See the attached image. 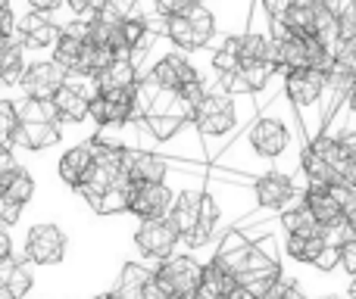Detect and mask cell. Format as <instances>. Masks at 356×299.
<instances>
[{
	"label": "cell",
	"instance_id": "ac0fdd59",
	"mask_svg": "<svg viewBox=\"0 0 356 299\" xmlns=\"http://www.w3.org/2000/svg\"><path fill=\"white\" fill-rule=\"evenodd\" d=\"M253 196H257L259 206L282 209L284 212V206L294 200V184H291V178L282 175V171H266V175L257 178V184H253Z\"/></svg>",
	"mask_w": 356,
	"mask_h": 299
},
{
	"label": "cell",
	"instance_id": "5bb4252c",
	"mask_svg": "<svg viewBox=\"0 0 356 299\" xmlns=\"http://www.w3.org/2000/svg\"><path fill=\"white\" fill-rule=\"evenodd\" d=\"M147 78L154 81L156 87H166V91H181L184 85L197 81L200 75H197V69L191 66V62L184 60L181 53H166V56H163V60L147 72Z\"/></svg>",
	"mask_w": 356,
	"mask_h": 299
},
{
	"label": "cell",
	"instance_id": "484cf974",
	"mask_svg": "<svg viewBox=\"0 0 356 299\" xmlns=\"http://www.w3.org/2000/svg\"><path fill=\"white\" fill-rule=\"evenodd\" d=\"M150 277H154V271H147L144 265L129 262L122 268V275H119V281H116L113 299H144V287H147Z\"/></svg>",
	"mask_w": 356,
	"mask_h": 299
},
{
	"label": "cell",
	"instance_id": "83f0119b",
	"mask_svg": "<svg viewBox=\"0 0 356 299\" xmlns=\"http://www.w3.org/2000/svg\"><path fill=\"white\" fill-rule=\"evenodd\" d=\"M319 237H322V246H325V250L344 253L347 246L356 240V221L353 219H338V221H332V225H322Z\"/></svg>",
	"mask_w": 356,
	"mask_h": 299
},
{
	"label": "cell",
	"instance_id": "f6af8a7d",
	"mask_svg": "<svg viewBox=\"0 0 356 299\" xmlns=\"http://www.w3.org/2000/svg\"><path fill=\"white\" fill-rule=\"evenodd\" d=\"M350 299H356V277L350 281Z\"/></svg>",
	"mask_w": 356,
	"mask_h": 299
},
{
	"label": "cell",
	"instance_id": "603a6c76",
	"mask_svg": "<svg viewBox=\"0 0 356 299\" xmlns=\"http://www.w3.org/2000/svg\"><path fill=\"white\" fill-rule=\"evenodd\" d=\"M16 35L22 37V44H29V47H41L44 50V47H54V44H56L60 28H56L47 16H41V12L31 10L29 16L16 25Z\"/></svg>",
	"mask_w": 356,
	"mask_h": 299
},
{
	"label": "cell",
	"instance_id": "ba28073f",
	"mask_svg": "<svg viewBox=\"0 0 356 299\" xmlns=\"http://www.w3.org/2000/svg\"><path fill=\"white\" fill-rule=\"evenodd\" d=\"M66 256V234L56 225H35L25 237V259L35 265H56Z\"/></svg>",
	"mask_w": 356,
	"mask_h": 299
},
{
	"label": "cell",
	"instance_id": "8fae6325",
	"mask_svg": "<svg viewBox=\"0 0 356 299\" xmlns=\"http://www.w3.org/2000/svg\"><path fill=\"white\" fill-rule=\"evenodd\" d=\"M66 78L69 75L63 72L54 60L50 62H31V66H25V72H22V87L31 100H54L56 91L66 85Z\"/></svg>",
	"mask_w": 356,
	"mask_h": 299
},
{
	"label": "cell",
	"instance_id": "b9f144b4",
	"mask_svg": "<svg viewBox=\"0 0 356 299\" xmlns=\"http://www.w3.org/2000/svg\"><path fill=\"white\" fill-rule=\"evenodd\" d=\"M338 141H341V147H344L350 156L356 159V128H347V131H341L338 135Z\"/></svg>",
	"mask_w": 356,
	"mask_h": 299
},
{
	"label": "cell",
	"instance_id": "8d00e7d4",
	"mask_svg": "<svg viewBox=\"0 0 356 299\" xmlns=\"http://www.w3.org/2000/svg\"><path fill=\"white\" fill-rule=\"evenodd\" d=\"M16 175H19V162H16V156H13L10 150H0V190H3Z\"/></svg>",
	"mask_w": 356,
	"mask_h": 299
},
{
	"label": "cell",
	"instance_id": "7c38bea8",
	"mask_svg": "<svg viewBox=\"0 0 356 299\" xmlns=\"http://www.w3.org/2000/svg\"><path fill=\"white\" fill-rule=\"evenodd\" d=\"M88 116L94 119L104 128H119V125L131 122L135 119V91L129 94H97L91 100V112Z\"/></svg>",
	"mask_w": 356,
	"mask_h": 299
},
{
	"label": "cell",
	"instance_id": "1f68e13d",
	"mask_svg": "<svg viewBox=\"0 0 356 299\" xmlns=\"http://www.w3.org/2000/svg\"><path fill=\"white\" fill-rule=\"evenodd\" d=\"M288 256L294 259V262H303V265H316L322 256V237L319 234H313V237H288Z\"/></svg>",
	"mask_w": 356,
	"mask_h": 299
},
{
	"label": "cell",
	"instance_id": "4fadbf2b",
	"mask_svg": "<svg viewBox=\"0 0 356 299\" xmlns=\"http://www.w3.org/2000/svg\"><path fill=\"white\" fill-rule=\"evenodd\" d=\"M122 171H125V178H129V184H163V178H166V162L150 150H125Z\"/></svg>",
	"mask_w": 356,
	"mask_h": 299
},
{
	"label": "cell",
	"instance_id": "836d02e7",
	"mask_svg": "<svg viewBox=\"0 0 356 299\" xmlns=\"http://www.w3.org/2000/svg\"><path fill=\"white\" fill-rule=\"evenodd\" d=\"M3 194L10 196V200L16 203V206H22V209H25V203H29L31 196H35V181H31V175H29L25 169H19V175L13 178L10 184H6Z\"/></svg>",
	"mask_w": 356,
	"mask_h": 299
},
{
	"label": "cell",
	"instance_id": "7a4b0ae2",
	"mask_svg": "<svg viewBox=\"0 0 356 299\" xmlns=\"http://www.w3.org/2000/svg\"><path fill=\"white\" fill-rule=\"evenodd\" d=\"M156 12L166 19V35L172 37L175 47L181 50H200L209 44L216 31V19L207 6L175 0V3H156Z\"/></svg>",
	"mask_w": 356,
	"mask_h": 299
},
{
	"label": "cell",
	"instance_id": "44dd1931",
	"mask_svg": "<svg viewBox=\"0 0 356 299\" xmlns=\"http://www.w3.org/2000/svg\"><path fill=\"white\" fill-rule=\"evenodd\" d=\"M288 141H291L288 128H284L282 122H275V119H259V122L250 128V144L259 156H269V159L282 156L284 147H288Z\"/></svg>",
	"mask_w": 356,
	"mask_h": 299
},
{
	"label": "cell",
	"instance_id": "9c48e42d",
	"mask_svg": "<svg viewBox=\"0 0 356 299\" xmlns=\"http://www.w3.org/2000/svg\"><path fill=\"white\" fill-rule=\"evenodd\" d=\"M178 240H181V237H178V231L172 228V221H169V219L141 221V228L135 231L138 250H141L147 259H160V262L172 259V250L178 246Z\"/></svg>",
	"mask_w": 356,
	"mask_h": 299
},
{
	"label": "cell",
	"instance_id": "d6986e66",
	"mask_svg": "<svg viewBox=\"0 0 356 299\" xmlns=\"http://www.w3.org/2000/svg\"><path fill=\"white\" fill-rule=\"evenodd\" d=\"M94 81H97V94H129V91H135L141 78H138V69L131 62V56L129 60L116 56Z\"/></svg>",
	"mask_w": 356,
	"mask_h": 299
},
{
	"label": "cell",
	"instance_id": "ee69618b",
	"mask_svg": "<svg viewBox=\"0 0 356 299\" xmlns=\"http://www.w3.org/2000/svg\"><path fill=\"white\" fill-rule=\"evenodd\" d=\"M347 100H350V110L356 112V87H353V91H350V97H347Z\"/></svg>",
	"mask_w": 356,
	"mask_h": 299
},
{
	"label": "cell",
	"instance_id": "ab89813d",
	"mask_svg": "<svg viewBox=\"0 0 356 299\" xmlns=\"http://www.w3.org/2000/svg\"><path fill=\"white\" fill-rule=\"evenodd\" d=\"M13 28H16V22H13V10L0 0V37L13 35Z\"/></svg>",
	"mask_w": 356,
	"mask_h": 299
},
{
	"label": "cell",
	"instance_id": "d4e9b609",
	"mask_svg": "<svg viewBox=\"0 0 356 299\" xmlns=\"http://www.w3.org/2000/svg\"><path fill=\"white\" fill-rule=\"evenodd\" d=\"M31 290V271L19 259H3L0 262V296L6 299H25Z\"/></svg>",
	"mask_w": 356,
	"mask_h": 299
},
{
	"label": "cell",
	"instance_id": "e0dca14e",
	"mask_svg": "<svg viewBox=\"0 0 356 299\" xmlns=\"http://www.w3.org/2000/svg\"><path fill=\"white\" fill-rule=\"evenodd\" d=\"M250 253H253V244L244 237V234H241V231H228L225 237H222L219 250H216V256H213V262H209V265H216V268H222L225 275L238 277V271L247 265Z\"/></svg>",
	"mask_w": 356,
	"mask_h": 299
},
{
	"label": "cell",
	"instance_id": "cb8c5ba5",
	"mask_svg": "<svg viewBox=\"0 0 356 299\" xmlns=\"http://www.w3.org/2000/svg\"><path fill=\"white\" fill-rule=\"evenodd\" d=\"M22 37L13 35L0 37V85H22L25 60H22Z\"/></svg>",
	"mask_w": 356,
	"mask_h": 299
},
{
	"label": "cell",
	"instance_id": "7bdbcfd3",
	"mask_svg": "<svg viewBox=\"0 0 356 299\" xmlns=\"http://www.w3.org/2000/svg\"><path fill=\"white\" fill-rule=\"evenodd\" d=\"M13 256V244H10V234H6V228H0V262L3 259Z\"/></svg>",
	"mask_w": 356,
	"mask_h": 299
},
{
	"label": "cell",
	"instance_id": "9a60e30c",
	"mask_svg": "<svg viewBox=\"0 0 356 299\" xmlns=\"http://www.w3.org/2000/svg\"><path fill=\"white\" fill-rule=\"evenodd\" d=\"M91 100H94V94H88L81 87V81L66 78V85L56 91V97L50 103H54L60 122H85L88 112H91Z\"/></svg>",
	"mask_w": 356,
	"mask_h": 299
},
{
	"label": "cell",
	"instance_id": "f546056e",
	"mask_svg": "<svg viewBox=\"0 0 356 299\" xmlns=\"http://www.w3.org/2000/svg\"><path fill=\"white\" fill-rule=\"evenodd\" d=\"M300 169H303V175H307L309 190H328V187H332V184H334L332 169H328V165L322 162L319 156H316L313 147H307V150H303V156H300Z\"/></svg>",
	"mask_w": 356,
	"mask_h": 299
},
{
	"label": "cell",
	"instance_id": "74e56055",
	"mask_svg": "<svg viewBox=\"0 0 356 299\" xmlns=\"http://www.w3.org/2000/svg\"><path fill=\"white\" fill-rule=\"evenodd\" d=\"M19 215H22V206H16V203H13L10 196L0 190V228H3V225H16Z\"/></svg>",
	"mask_w": 356,
	"mask_h": 299
},
{
	"label": "cell",
	"instance_id": "60d3db41",
	"mask_svg": "<svg viewBox=\"0 0 356 299\" xmlns=\"http://www.w3.org/2000/svg\"><path fill=\"white\" fill-rule=\"evenodd\" d=\"M341 265L347 268V275H353V277H356V240H353L350 246H347L344 253H341Z\"/></svg>",
	"mask_w": 356,
	"mask_h": 299
},
{
	"label": "cell",
	"instance_id": "52a82bcc",
	"mask_svg": "<svg viewBox=\"0 0 356 299\" xmlns=\"http://www.w3.org/2000/svg\"><path fill=\"white\" fill-rule=\"evenodd\" d=\"M172 190L166 184H131L129 187V212H135L141 221H160L172 212Z\"/></svg>",
	"mask_w": 356,
	"mask_h": 299
},
{
	"label": "cell",
	"instance_id": "277c9868",
	"mask_svg": "<svg viewBox=\"0 0 356 299\" xmlns=\"http://www.w3.org/2000/svg\"><path fill=\"white\" fill-rule=\"evenodd\" d=\"M169 221H172V228L178 231V237H184L191 246H203L209 240V234L216 231L219 206L213 203V196L184 190V194L175 196Z\"/></svg>",
	"mask_w": 356,
	"mask_h": 299
},
{
	"label": "cell",
	"instance_id": "e575fe53",
	"mask_svg": "<svg viewBox=\"0 0 356 299\" xmlns=\"http://www.w3.org/2000/svg\"><path fill=\"white\" fill-rule=\"evenodd\" d=\"M144 37H147V19H141V16L131 12V16L122 22V47H125V53H131L135 47H141Z\"/></svg>",
	"mask_w": 356,
	"mask_h": 299
},
{
	"label": "cell",
	"instance_id": "d590c367",
	"mask_svg": "<svg viewBox=\"0 0 356 299\" xmlns=\"http://www.w3.org/2000/svg\"><path fill=\"white\" fill-rule=\"evenodd\" d=\"M13 135H16V103L0 100V150L13 147Z\"/></svg>",
	"mask_w": 356,
	"mask_h": 299
},
{
	"label": "cell",
	"instance_id": "30bf717a",
	"mask_svg": "<svg viewBox=\"0 0 356 299\" xmlns=\"http://www.w3.org/2000/svg\"><path fill=\"white\" fill-rule=\"evenodd\" d=\"M194 125L203 131V135H225V131L234 128V100L228 94H209L200 103L194 116Z\"/></svg>",
	"mask_w": 356,
	"mask_h": 299
},
{
	"label": "cell",
	"instance_id": "f35d334b",
	"mask_svg": "<svg viewBox=\"0 0 356 299\" xmlns=\"http://www.w3.org/2000/svg\"><path fill=\"white\" fill-rule=\"evenodd\" d=\"M266 299H307V296L300 293V287H297V284H291V281H284V277H282V284H278V287L272 290Z\"/></svg>",
	"mask_w": 356,
	"mask_h": 299
},
{
	"label": "cell",
	"instance_id": "f1b7e54d",
	"mask_svg": "<svg viewBox=\"0 0 356 299\" xmlns=\"http://www.w3.org/2000/svg\"><path fill=\"white\" fill-rule=\"evenodd\" d=\"M282 225H284V231H288V237H313V234H319V221L313 219V212H309L303 203L294 209H284Z\"/></svg>",
	"mask_w": 356,
	"mask_h": 299
},
{
	"label": "cell",
	"instance_id": "2e32d148",
	"mask_svg": "<svg viewBox=\"0 0 356 299\" xmlns=\"http://www.w3.org/2000/svg\"><path fill=\"white\" fill-rule=\"evenodd\" d=\"M313 153L322 159V162L332 169V175H334V181H353V175H356V159L347 153L344 147H341V141L338 137H332V135H319L313 144Z\"/></svg>",
	"mask_w": 356,
	"mask_h": 299
},
{
	"label": "cell",
	"instance_id": "bcb514c9",
	"mask_svg": "<svg viewBox=\"0 0 356 299\" xmlns=\"http://www.w3.org/2000/svg\"><path fill=\"white\" fill-rule=\"evenodd\" d=\"M94 299H113V293H104V296H94Z\"/></svg>",
	"mask_w": 356,
	"mask_h": 299
},
{
	"label": "cell",
	"instance_id": "4316f807",
	"mask_svg": "<svg viewBox=\"0 0 356 299\" xmlns=\"http://www.w3.org/2000/svg\"><path fill=\"white\" fill-rule=\"evenodd\" d=\"M234 290H238V281L232 275H225L216 265H203V284L197 299H232Z\"/></svg>",
	"mask_w": 356,
	"mask_h": 299
},
{
	"label": "cell",
	"instance_id": "d6a6232c",
	"mask_svg": "<svg viewBox=\"0 0 356 299\" xmlns=\"http://www.w3.org/2000/svg\"><path fill=\"white\" fill-rule=\"evenodd\" d=\"M328 196L334 200V206H338V212L344 219L356 221V181H334L328 187Z\"/></svg>",
	"mask_w": 356,
	"mask_h": 299
},
{
	"label": "cell",
	"instance_id": "5b68a950",
	"mask_svg": "<svg viewBox=\"0 0 356 299\" xmlns=\"http://www.w3.org/2000/svg\"><path fill=\"white\" fill-rule=\"evenodd\" d=\"M234 281H238V287L250 299H266L282 284V262H278V256L272 250H263L259 244H253L250 259L238 271Z\"/></svg>",
	"mask_w": 356,
	"mask_h": 299
},
{
	"label": "cell",
	"instance_id": "ffe728a7",
	"mask_svg": "<svg viewBox=\"0 0 356 299\" xmlns=\"http://www.w3.org/2000/svg\"><path fill=\"white\" fill-rule=\"evenodd\" d=\"M284 91L297 106H313L325 94V75L313 72V69H300V72H288L284 78Z\"/></svg>",
	"mask_w": 356,
	"mask_h": 299
},
{
	"label": "cell",
	"instance_id": "3957f363",
	"mask_svg": "<svg viewBox=\"0 0 356 299\" xmlns=\"http://www.w3.org/2000/svg\"><path fill=\"white\" fill-rule=\"evenodd\" d=\"M60 141V116L50 100L25 97L16 103V135L13 144L22 150H47Z\"/></svg>",
	"mask_w": 356,
	"mask_h": 299
},
{
	"label": "cell",
	"instance_id": "7402d4cb",
	"mask_svg": "<svg viewBox=\"0 0 356 299\" xmlns=\"http://www.w3.org/2000/svg\"><path fill=\"white\" fill-rule=\"evenodd\" d=\"M91 165H94V147L91 144H79V147L66 150L60 159V178L63 184L79 190L85 184V178L91 175Z\"/></svg>",
	"mask_w": 356,
	"mask_h": 299
},
{
	"label": "cell",
	"instance_id": "6da1fadb",
	"mask_svg": "<svg viewBox=\"0 0 356 299\" xmlns=\"http://www.w3.org/2000/svg\"><path fill=\"white\" fill-rule=\"evenodd\" d=\"M135 116L144 119V125L150 128V135H154L156 141H169L181 125L194 122V116H191L188 103L181 100V94L156 87L147 75H144L135 87Z\"/></svg>",
	"mask_w": 356,
	"mask_h": 299
},
{
	"label": "cell",
	"instance_id": "4dcf8cb0",
	"mask_svg": "<svg viewBox=\"0 0 356 299\" xmlns=\"http://www.w3.org/2000/svg\"><path fill=\"white\" fill-rule=\"evenodd\" d=\"M303 206L313 212V219L322 225H332V221L344 219V215L338 212V206H334V200L328 196V190H307V196H303Z\"/></svg>",
	"mask_w": 356,
	"mask_h": 299
},
{
	"label": "cell",
	"instance_id": "8992f818",
	"mask_svg": "<svg viewBox=\"0 0 356 299\" xmlns=\"http://www.w3.org/2000/svg\"><path fill=\"white\" fill-rule=\"evenodd\" d=\"M154 281L169 299H197L203 284V265L191 256H172L160 262V268L154 271Z\"/></svg>",
	"mask_w": 356,
	"mask_h": 299
}]
</instances>
